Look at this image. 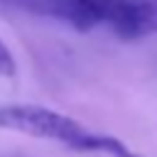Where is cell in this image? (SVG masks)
Segmentation results:
<instances>
[{
	"instance_id": "3957f363",
	"label": "cell",
	"mask_w": 157,
	"mask_h": 157,
	"mask_svg": "<svg viewBox=\"0 0 157 157\" xmlns=\"http://www.w3.org/2000/svg\"><path fill=\"white\" fill-rule=\"evenodd\" d=\"M17 74V64L12 52L7 49V44L0 39V76H15Z\"/></svg>"
},
{
	"instance_id": "7a4b0ae2",
	"label": "cell",
	"mask_w": 157,
	"mask_h": 157,
	"mask_svg": "<svg viewBox=\"0 0 157 157\" xmlns=\"http://www.w3.org/2000/svg\"><path fill=\"white\" fill-rule=\"evenodd\" d=\"M0 128L25 132L32 137H42V140H54L76 152H103L110 157H140L120 137L93 132L78 120L54 108H47V105H32V103L0 105Z\"/></svg>"
},
{
	"instance_id": "6da1fadb",
	"label": "cell",
	"mask_w": 157,
	"mask_h": 157,
	"mask_svg": "<svg viewBox=\"0 0 157 157\" xmlns=\"http://www.w3.org/2000/svg\"><path fill=\"white\" fill-rule=\"evenodd\" d=\"M29 5L81 32L108 27L125 42L157 34V0H29Z\"/></svg>"
}]
</instances>
